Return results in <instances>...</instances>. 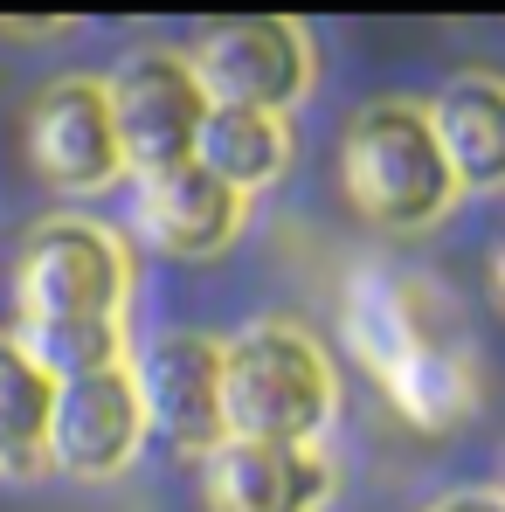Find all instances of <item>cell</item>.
Masks as SVG:
<instances>
[{
	"label": "cell",
	"instance_id": "7a4b0ae2",
	"mask_svg": "<svg viewBox=\"0 0 505 512\" xmlns=\"http://www.w3.org/2000/svg\"><path fill=\"white\" fill-rule=\"evenodd\" d=\"M346 340L367 360V374L388 388V402L416 429H457L471 416L478 388H471V360L464 346L443 333V312L429 305L416 277L367 263L346 284Z\"/></svg>",
	"mask_w": 505,
	"mask_h": 512
},
{
	"label": "cell",
	"instance_id": "277c9868",
	"mask_svg": "<svg viewBox=\"0 0 505 512\" xmlns=\"http://www.w3.org/2000/svg\"><path fill=\"white\" fill-rule=\"evenodd\" d=\"M339 173H346L353 208L381 229H429L457 208V180L436 153L429 111L409 97H381L346 125Z\"/></svg>",
	"mask_w": 505,
	"mask_h": 512
},
{
	"label": "cell",
	"instance_id": "8fae6325",
	"mask_svg": "<svg viewBox=\"0 0 505 512\" xmlns=\"http://www.w3.org/2000/svg\"><path fill=\"white\" fill-rule=\"evenodd\" d=\"M243 215H250V201L236 187H222L208 167H194V160L139 180V229H146V243L167 256H187V263L229 250L243 236Z\"/></svg>",
	"mask_w": 505,
	"mask_h": 512
},
{
	"label": "cell",
	"instance_id": "4fadbf2b",
	"mask_svg": "<svg viewBox=\"0 0 505 512\" xmlns=\"http://www.w3.org/2000/svg\"><path fill=\"white\" fill-rule=\"evenodd\" d=\"M194 167H208L222 187H236L250 201L256 187H270L277 173L291 167V125L270 111H243V104H208Z\"/></svg>",
	"mask_w": 505,
	"mask_h": 512
},
{
	"label": "cell",
	"instance_id": "9a60e30c",
	"mask_svg": "<svg viewBox=\"0 0 505 512\" xmlns=\"http://www.w3.org/2000/svg\"><path fill=\"white\" fill-rule=\"evenodd\" d=\"M429 512H505V492H450V499H436Z\"/></svg>",
	"mask_w": 505,
	"mask_h": 512
},
{
	"label": "cell",
	"instance_id": "2e32d148",
	"mask_svg": "<svg viewBox=\"0 0 505 512\" xmlns=\"http://www.w3.org/2000/svg\"><path fill=\"white\" fill-rule=\"evenodd\" d=\"M0 35H63V21H0Z\"/></svg>",
	"mask_w": 505,
	"mask_h": 512
},
{
	"label": "cell",
	"instance_id": "5bb4252c",
	"mask_svg": "<svg viewBox=\"0 0 505 512\" xmlns=\"http://www.w3.org/2000/svg\"><path fill=\"white\" fill-rule=\"evenodd\" d=\"M49 409H56V381L28 360L14 333H0V478L49 471Z\"/></svg>",
	"mask_w": 505,
	"mask_h": 512
},
{
	"label": "cell",
	"instance_id": "6da1fadb",
	"mask_svg": "<svg viewBox=\"0 0 505 512\" xmlns=\"http://www.w3.org/2000/svg\"><path fill=\"white\" fill-rule=\"evenodd\" d=\"M125 298H132V263L111 229L84 215H56L28 229L14 256V312L28 360L49 381L97 374L125 360Z\"/></svg>",
	"mask_w": 505,
	"mask_h": 512
},
{
	"label": "cell",
	"instance_id": "e0dca14e",
	"mask_svg": "<svg viewBox=\"0 0 505 512\" xmlns=\"http://www.w3.org/2000/svg\"><path fill=\"white\" fill-rule=\"evenodd\" d=\"M499 298H505V243H499Z\"/></svg>",
	"mask_w": 505,
	"mask_h": 512
},
{
	"label": "cell",
	"instance_id": "7c38bea8",
	"mask_svg": "<svg viewBox=\"0 0 505 512\" xmlns=\"http://www.w3.org/2000/svg\"><path fill=\"white\" fill-rule=\"evenodd\" d=\"M422 111H429L436 153L457 180V194H499L505 187V77L471 70Z\"/></svg>",
	"mask_w": 505,
	"mask_h": 512
},
{
	"label": "cell",
	"instance_id": "3957f363",
	"mask_svg": "<svg viewBox=\"0 0 505 512\" xmlns=\"http://www.w3.org/2000/svg\"><path fill=\"white\" fill-rule=\"evenodd\" d=\"M339 381L326 346L291 319H256L222 346V423L236 443L319 450L333 429Z\"/></svg>",
	"mask_w": 505,
	"mask_h": 512
},
{
	"label": "cell",
	"instance_id": "8992f818",
	"mask_svg": "<svg viewBox=\"0 0 505 512\" xmlns=\"http://www.w3.org/2000/svg\"><path fill=\"white\" fill-rule=\"evenodd\" d=\"M187 63H194V84L208 90V104H243L270 118H284L312 90V42L298 21H277V14L208 28Z\"/></svg>",
	"mask_w": 505,
	"mask_h": 512
},
{
	"label": "cell",
	"instance_id": "ba28073f",
	"mask_svg": "<svg viewBox=\"0 0 505 512\" xmlns=\"http://www.w3.org/2000/svg\"><path fill=\"white\" fill-rule=\"evenodd\" d=\"M146 443V416H139V388L132 367H97V374H70L56 381V409H49V464L70 478H118Z\"/></svg>",
	"mask_w": 505,
	"mask_h": 512
},
{
	"label": "cell",
	"instance_id": "30bf717a",
	"mask_svg": "<svg viewBox=\"0 0 505 512\" xmlns=\"http://www.w3.org/2000/svg\"><path fill=\"white\" fill-rule=\"evenodd\" d=\"M333 499L326 450L291 443H222L208 457V506L215 512H319Z\"/></svg>",
	"mask_w": 505,
	"mask_h": 512
},
{
	"label": "cell",
	"instance_id": "5b68a950",
	"mask_svg": "<svg viewBox=\"0 0 505 512\" xmlns=\"http://www.w3.org/2000/svg\"><path fill=\"white\" fill-rule=\"evenodd\" d=\"M104 104H111L118 153H125V167L139 180L187 167L194 146H201V125H208V90L194 84L187 49H132L111 70Z\"/></svg>",
	"mask_w": 505,
	"mask_h": 512
},
{
	"label": "cell",
	"instance_id": "52a82bcc",
	"mask_svg": "<svg viewBox=\"0 0 505 512\" xmlns=\"http://www.w3.org/2000/svg\"><path fill=\"white\" fill-rule=\"evenodd\" d=\"M125 367H132L146 429H160L173 450L215 457L229 443V423H222V346L215 340L167 333V340H153L139 360H125Z\"/></svg>",
	"mask_w": 505,
	"mask_h": 512
},
{
	"label": "cell",
	"instance_id": "9c48e42d",
	"mask_svg": "<svg viewBox=\"0 0 505 512\" xmlns=\"http://www.w3.org/2000/svg\"><path fill=\"white\" fill-rule=\"evenodd\" d=\"M28 160L49 187L63 194H97L125 173V153H118V132H111V104H104V84L90 77H63L35 97L28 111Z\"/></svg>",
	"mask_w": 505,
	"mask_h": 512
}]
</instances>
